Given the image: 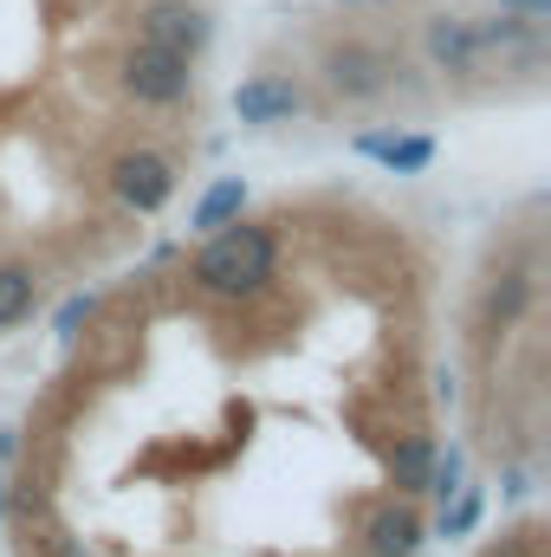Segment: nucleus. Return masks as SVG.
Returning a JSON list of instances; mask_svg holds the SVG:
<instances>
[{
    "mask_svg": "<svg viewBox=\"0 0 551 557\" xmlns=\"http://www.w3.org/2000/svg\"><path fill=\"white\" fill-rule=\"evenodd\" d=\"M279 278V234L267 221H228L201 240V253L188 260V285L215 305H247Z\"/></svg>",
    "mask_w": 551,
    "mask_h": 557,
    "instance_id": "f257e3e1",
    "label": "nucleus"
},
{
    "mask_svg": "<svg viewBox=\"0 0 551 557\" xmlns=\"http://www.w3.org/2000/svg\"><path fill=\"white\" fill-rule=\"evenodd\" d=\"M118 85H124V98H137L149 111H169V104H182L195 91V59H175V52L137 39L124 52V65H118Z\"/></svg>",
    "mask_w": 551,
    "mask_h": 557,
    "instance_id": "f03ea898",
    "label": "nucleus"
},
{
    "mask_svg": "<svg viewBox=\"0 0 551 557\" xmlns=\"http://www.w3.org/2000/svg\"><path fill=\"white\" fill-rule=\"evenodd\" d=\"M318 78H325L344 104H377V98L390 91L396 65H390L370 39H331V46L318 52Z\"/></svg>",
    "mask_w": 551,
    "mask_h": 557,
    "instance_id": "7ed1b4c3",
    "label": "nucleus"
},
{
    "mask_svg": "<svg viewBox=\"0 0 551 557\" xmlns=\"http://www.w3.org/2000/svg\"><path fill=\"white\" fill-rule=\"evenodd\" d=\"M137 39L175 52V59H201L208 39H215V13L195 7V0H149L137 13Z\"/></svg>",
    "mask_w": 551,
    "mask_h": 557,
    "instance_id": "20e7f679",
    "label": "nucleus"
},
{
    "mask_svg": "<svg viewBox=\"0 0 551 557\" xmlns=\"http://www.w3.org/2000/svg\"><path fill=\"white\" fill-rule=\"evenodd\" d=\"M111 195L131 208V214H162L169 195H175V162L156 156V149H124L111 162Z\"/></svg>",
    "mask_w": 551,
    "mask_h": 557,
    "instance_id": "39448f33",
    "label": "nucleus"
},
{
    "mask_svg": "<svg viewBox=\"0 0 551 557\" xmlns=\"http://www.w3.org/2000/svg\"><path fill=\"white\" fill-rule=\"evenodd\" d=\"M357 539H364V557H415L421 552V539H428V525H421V512H415L409 499L396 493V499L364 506Z\"/></svg>",
    "mask_w": 551,
    "mask_h": 557,
    "instance_id": "423d86ee",
    "label": "nucleus"
},
{
    "mask_svg": "<svg viewBox=\"0 0 551 557\" xmlns=\"http://www.w3.org/2000/svg\"><path fill=\"white\" fill-rule=\"evenodd\" d=\"M421 59H428L441 78H474V72L487 65L467 13H428V20H421Z\"/></svg>",
    "mask_w": 551,
    "mask_h": 557,
    "instance_id": "0eeeda50",
    "label": "nucleus"
},
{
    "mask_svg": "<svg viewBox=\"0 0 551 557\" xmlns=\"http://www.w3.org/2000/svg\"><path fill=\"white\" fill-rule=\"evenodd\" d=\"M305 111V91L292 72H254L234 85V117L254 124V131H273V124H292Z\"/></svg>",
    "mask_w": 551,
    "mask_h": 557,
    "instance_id": "6e6552de",
    "label": "nucleus"
},
{
    "mask_svg": "<svg viewBox=\"0 0 551 557\" xmlns=\"http://www.w3.org/2000/svg\"><path fill=\"white\" fill-rule=\"evenodd\" d=\"M474 39H480V59H513V65L546 59V20L513 13V7H500L493 20H474Z\"/></svg>",
    "mask_w": 551,
    "mask_h": 557,
    "instance_id": "1a4fd4ad",
    "label": "nucleus"
},
{
    "mask_svg": "<svg viewBox=\"0 0 551 557\" xmlns=\"http://www.w3.org/2000/svg\"><path fill=\"white\" fill-rule=\"evenodd\" d=\"M357 156L383 162L390 175H421L434 162V137H403V131H364L357 137Z\"/></svg>",
    "mask_w": 551,
    "mask_h": 557,
    "instance_id": "9d476101",
    "label": "nucleus"
},
{
    "mask_svg": "<svg viewBox=\"0 0 551 557\" xmlns=\"http://www.w3.org/2000/svg\"><path fill=\"white\" fill-rule=\"evenodd\" d=\"M428 473H434V441L428 434H403L390 447V486L403 499H415V493H428Z\"/></svg>",
    "mask_w": 551,
    "mask_h": 557,
    "instance_id": "9b49d317",
    "label": "nucleus"
},
{
    "mask_svg": "<svg viewBox=\"0 0 551 557\" xmlns=\"http://www.w3.org/2000/svg\"><path fill=\"white\" fill-rule=\"evenodd\" d=\"M241 214H247V182H241V175H221V182L195 201L188 227H195V234H215V227H228V221H241Z\"/></svg>",
    "mask_w": 551,
    "mask_h": 557,
    "instance_id": "f8f14e48",
    "label": "nucleus"
},
{
    "mask_svg": "<svg viewBox=\"0 0 551 557\" xmlns=\"http://www.w3.org/2000/svg\"><path fill=\"white\" fill-rule=\"evenodd\" d=\"M526 305H532V273H526V267H506V273L487 285V305H480V311H487V324L506 331V324H519Z\"/></svg>",
    "mask_w": 551,
    "mask_h": 557,
    "instance_id": "ddd939ff",
    "label": "nucleus"
},
{
    "mask_svg": "<svg viewBox=\"0 0 551 557\" xmlns=\"http://www.w3.org/2000/svg\"><path fill=\"white\" fill-rule=\"evenodd\" d=\"M33 305H39V273L20 267V260H0V331L33 318Z\"/></svg>",
    "mask_w": 551,
    "mask_h": 557,
    "instance_id": "4468645a",
    "label": "nucleus"
},
{
    "mask_svg": "<svg viewBox=\"0 0 551 557\" xmlns=\"http://www.w3.org/2000/svg\"><path fill=\"white\" fill-rule=\"evenodd\" d=\"M480 512H487L480 486H461V493H454V506L441 512V539H467V532L480 525Z\"/></svg>",
    "mask_w": 551,
    "mask_h": 557,
    "instance_id": "2eb2a0df",
    "label": "nucleus"
},
{
    "mask_svg": "<svg viewBox=\"0 0 551 557\" xmlns=\"http://www.w3.org/2000/svg\"><path fill=\"white\" fill-rule=\"evenodd\" d=\"M85 318H91V298H65V311H59V337H78Z\"/></svg>",
    "mask_w": 551,
    "mask_h": 557,
    "instance_id": "dca6fc26",
    "label": "nucleus"
},
{
    "mask_svg": "<svg viewBox=\"0 0 551 557\" xmlns=\"http://www.w3.org/2000/svg\"><path fill=\"white\" fill-rule=\"evenodd\" d=\"M500 7H513V13H532V20H546L551 0H500Z\"/></svg>",
    "mask_w": 551,
    "mask_h": 557,
    "instance_id": "f3484780",
    "label": "nucleus"
},
{
    "mask_svg": "<svg viewBox=\"0 0 551 557\" xmlns=\"http://www.w3.org/2000/svg\"><path fill=\"white\" fill-rule=\"evenodd\" d=\"M0 512H7V486H0Z\"/></svg>",
    "mask_w": 551,
    "mask_h": 557,
    "instance_id": "a211bd4d",
    "label": "nucleus"
},
{
    "mask_svg": "<svg viewBox=\"0 0 551 557\" xmlns=\"http://www.w3.org/2000/svg\"><path fill=\"white\" fill-rule=\"evenodd\" d=\"M500 557H519V552H500Z\"/></svg>",
    "mask_w": 551,
    "mask_h": 557,
    "instance_id": "6ab92c4d",
    "label": "nucleus"
}]
</instances>
